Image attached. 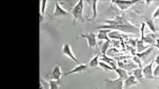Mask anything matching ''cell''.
<instances>
[{
  "instance_id": "13",
  "label": "cell",
  "mask_w": 159,
  "mask_h": 89,
  "mask_svg": "<svg viewBox=\"0 0 159 89\" xmlns=\"http://www.w3.org/2000/svg\"><path fill=\"white\" fill-rule=\"evenodd\" d=\"M101 61L104 62V63H106V64H108L109 65H111V66L113 68L114 71L117 69V61H116V60H114L113 58H111V57H110V56H107L106 54H102V56H101Z\"/></svg>"
},
{
  "instance_id": "36",
  "label": "cell",
  "mask_w": 159,
  "mask_h": 89,
  "mask_svg": "<svg viewBox=\"0 0 159 89\" xmlns=\"http://www.w3.org/2000/svg\"><path fill=\"white\" fill-rule=\"evenodd\" d=\"M158 89H159V88H158Z\"/></svg>"
},
{
  "instance_id": "35",
  "label": "cell",
  "mask_w": 159,
  "mask_h": 89,
  "mask_svg": "<svg viewBox=\"0 0 159 89\" xmlns=\"http://www.w3.org/2000/svg\"><path fill=\"white\" fill-rule=\"evenodd\" d=\"M95 89H99V88H98V87H96V88H95Z\"/></svg>"
},
{
  "instance_id": "4",
  "label": "cell",
  "mask_w": 159,
  "mask_h": 89,
  "mask_svg": "<svg viewBox=\"0 0 159 89\" xmlns=\"http://www.w3.org/2000/svg\"><path fill=\"white\" fill-rule=\"evenodd\" d=\"M61 53H62L64 56H67L69 58H71L73 61H74L77 65H80V61H78V59L75 57L74 56V54L73 53V51H72V48H71V45L69 44V43H65V44H63L62 46V50H61Z\"/></svg>"
},
{
  "instance_id": "22",
  "label": "cell",
  "mask_w": 159,
  "mask_h": 89,
  "mask_svg": "<svg viewBox=\"0 0 159 89\" xmlns=\"http://www.w3.org/2000/svg\"><path fill=\"white\" fill-rule=\"evenodd\" d=\"M99 46H100L99 47V50L102 52V54H106L108 50L110 49V47H111V42L110 41H104Z\"/></svg>"
},
{
  "instance_id": "15",
  "label": "cell",
  "mask_w": 159,
  "mask_h": 89,
  "mask_svg": "<svg viewBox=\"0 0 159 89\" xmlns=\"http://www.w3.org/2000/svg\"><path fill=\"white\" fill-rule=\"evenodd\" d=\"M110 32H111V30H109V29H101V30H98L97 39L100 40V41L104 40V41H110L111 42V40L108 37V33Z\"/></svg>"
},
{
  "instance_id": "29",
  "label": "cell",
  "mask_w": 159,
  "mask_h": 89,
  "mask_svg": "<svg viewBox=\"0 0 159 89\" xmlns=\"http://www.w3.org/2000/svg\"><path fill=\"white\" fill-rule=\"evenodd\" d=\"M133 60H134V63H135V64H136L137 65L140 67V68H142L141 58H139L137 56H133Z\"/></svg>"
},
{
  "instance_id": "6",
  "label": "cell",
  "mask_w": 159,
  "mask_h": 89,
  "mask_svg": "<svg viewBox=\"0 0 159 89\" xmlns=\"http://www.w3.org/2000/svg\"><path fill=\"white\" fill-rule=\"evenodd\" d=\"M55 11L52 13L51 17L52 18H57V17H64V16H68L71 13L66 11L65 9H63L62 6L59 5V3L57 2V0L55 1Z\"/></svg>"
},
{
  "instance_id": "34",
  "label": "cell",
  "mask_w": 159,
  "mask_h": 89,
  "mask_svg": "<svg viewBox=\"0 0 159 89\" xmlns=\"http://www.w3.org/2000/svg\"><path fill=\"white\" fill-rule=\"evenodd\" d=\"M154 78H156V79H157V80H159V77H155Z\"/></svg>"
},
{
  "instance_id": "9",
  "label": "cell",
  "mask_w": 159,
  "mask_h": 89,
  "mask_svg": "<svg viewBox=\"0 0 159 89\" xmlns=\"http://www.w3.org/2000/svg\"><path fill=\"white\" fill-rule=\"evenodd\" d=\"M89 65H83V64H80V65H78L76 67H74L73 70H71L70 72H67V73H64V75L67 76V75H72V74H76V73H83L87 71L89 69Z\"/></svg>"
},
{
  "instance_id": "7",
  "label": "cell",
  "mask_w": 159,
  "mask_h": 89,
  "mask_svg": "<svg viewBox=\"0 0 159 89\" xmlns=\"http://www.w3.org/2000/svg\"><path fill=\"white\" fill-rule=\"evenodd\" d=\"M118 65H119V68H122V69H124L125 71H133V70L138 68V65H137L136 64L133 63L129 59H126V60H124V61L118 62Z\"/></svg>"
},
{
  "instance_id": "23",
  "label": "cell",
  "mask_w": 159,
  "mask_h": 89,
  "mask_svg": "<svg viewBox=\"0 0 159 89\" xmlns=\"http://www.w3.org/2000/svg\"><path fill=\"white\" fill-rule=\"evenodd\" d=\"M145 23H146V25H148L149 28L152 30V32L153 33H157V28H156V25H155V23H154V20L153 19H151V18H145Z\"/></svg>"
},
{
  "instance_id": "1",
  "label": "cell",
  "mask_w": 159,
  "mask_h": 89,
  "mask_svg": "<svg viewBox=\"0 0 159 89\" xmlns=\"http://www.w3.org/2000/svg\"><path fill=\"white\" fill-rule=\"evenodd\" d=\"M98 30L101 29H109V30H116V31H121L124 33H134V34H139L140 29L135 26L132 25L131 23L128 24H117V25H100L97 27Z\"/></svg>"
},
{
  "instance_id": "14",
  "label": "cell",
  "mask_w": 159,
  "mask_h": 89,
  "mask_svg": "<svg viewBox=\"0 0 159 89\" xmlns=\"http://www.w3.org/2000/svg\"><path fill=\"white\" fill-rule=\"evenodd\" d=\"M89 4H90L91 10H92V17L89 20L93 21L95 20V19L97 17V4H98V0H93V1H88Z\"/></svg>"
},
{
  "instance_id": "11",
  "label": "cell",
  "mask_w": 159,
  "mask_h": 89,
  "mask_svg": "<svg viewBox=\"0 0 159 89\" xmlns=\"http://www.w3.org/2000/svg\"><path fill=\"white\" fill-rule=\"evenodd\" d=\"M108 37L111 39L119 40L123 39V38H128V37H130V35L119 33V31H116V30H111V32L108 33Z\"/></svg>"
},
{
  "instance_id": "31",
  "label": "cell",
  "mask_w": 159,
  "mask_h": 89,
  "mask_svg": "<svg viewBox=\"0 0 159 89\" xmlns=\"http://www.w3.org/2000/svg\"><path fill=\"white\" fill-rule=\"evenodd\" d=\"M129 43H130L133 47H136V40L130 39L129 40Z\"/></svg>"
},
{
  "instance_id": "25",
  "label": "cell",
  "mask_w": 159,
  "mask_h": 89,
  "mask_svg": "<svg viewBox=\"0 0 159 89\" xmlns=\"http://www.w3.org/2000/svg\"><path fill=\"white\" fill-rule=\"evenodd\" d=\"M60 80H52L51 79L49 81V85H50V89H58L60 87Z\"/></svg>"
},
{
  "instance_id": "21",
  "label": "cell",
  "mask_w": 159,
  "mask_h": 89,
  "mask_svg": "<svg viewBox=\"0 0 159 89\" xmlns=\"http://www.w3.org/2000/svg\"><path fill=\"white\" fill-rule=\"evenodd\" d=\"M153 50H154L153 47H149V48L147 49L145 51H143V52H142V53H136L134 56H137L139 58H141V60H142V59H145V58H147V56L150 55V53H151Z\"/></svg>"
},
{
  "instance_id": "24",
  "label": "cell",
  "mask_w": 159,
  "mask_h": 89,
  "mask_svg": "<svg viewBox=\"0 0 159 89\" xmlns=\"http://www.w3.org/2000/svg\"><path fill=\"white\" fill-rule=\"evenodd\" d=\"M47 4H48V1H47V0H43V1H41V15H40L41 22H42V21L43 20V19H44V14H45V10Z\"/></svg>"
},
{
  "instance_id": "16",
  "label": "cell",
  "mask_w": 159,
  "mask_h": 89,
  "mask_svg": "<svg viewBox=\"0 0 159 89\" xmlns=\"http://www.w3.org/2000/svg\"><path fill=\"white\" fill-rule=\"evenodd\" d=\"M100 50H99V48H97V55L94 56L92 59H91L89 63L88 64L89 65V66L90 67V68H97L98 65H99V57H100Z\"/></svg>"
},
{
  "instance_id": "17",
  "label": "cell",
  "mask_w": 159,
  "mask_h": 89,
  "mask_svg": "<svg viewBox=\"0 0 159 89\" xmlns=\"http://www.w3.org/2000/svg\"><path fill=\"white\" fill-rule=\"evenodd\" d=\"M139 82L137 81V79L135 78V77L132 74V75H130L128 78L125 79V81H124V88L125 89H127L129 88L130 87H132V86H134V85H136V84H138Z\"/></svg>"
},
{
  "instance_id": "26",
  "label": "cell",
  "mask_w": 159,
  "mask_h": 89,
  "mask_svg": "<svg viewBox=\"0 0 159 89\" xmlns=\"http://www.w3.org/2000/svg\"><path fill=\"white\" fill-rule=\"evenodd\" d=\"M99 66L102 68V69H104L105 71H114L112 67L111 66V65H109L108 64H106V63H104V62L102 61H99Z\"/></svg>"
},
{
  "instance_id": "30",
  "label": "cell",
  "mask_w": 159,
  "mask_h": 89,
  "mask_svg": "<svg viewBox=\"0 0 159 89\" xmlns=\"http://www.w3.org/2000/svg\"><path fill=\"white\" fill-rule=\"evenodd\" d=\"M156 18H159V6L156 9V11H154L153 15L151 17V19H156Z\"/></svg>"
},
{
  "instance_id": "2",
  "label": "cell",
  "mask_w": 159,
  "mask_h": 89,
  "mask_svg": "<svg viewBox=\"0 0 159 89\" xmlns=\"http://www.w3.org/2000/svg\"><path fill=\"white\" fill-rule=\"evenodd\" d=\"M83 11H84V1L80 0V1H78V3L73 7L72 11H71V14L73 15L74 19V22H76V20L84 22Z\"/></svg>"
},
{
  "instance_id": "20",
  "label": "cell",
  "mask_w": 159,
  "mask_h": 89,
  "mask_svg": "<svg viewBox=\"0 0 159 89\" xmlns=\"http://www.w3.org/2000/svg\"><path fill=\"white\" fill-rule=\"evenodd\" d=\"M147 49H148V46H145V42H144L143 40L136 39L137 53H142L143 51H145Z\"/></svg>"
},
{
  "instance_id": "18",
  "label": "cell",
  "mask_w": 159,
  "mask_h": 89,
  "mask_svg": "<svg viewBox=\"0 0 159 89\" xmlns=\"http://www.w3.org/2000/svg\"><path fill=\"white\" fill-rule=\"evenodd\" d=\"M132 74L135 77L138 82H143L144 80V76H143V73H142V68L138 67L136 69L133 70L132 71Z\"/></svg>"
},
{
  "instance_id": "32",
  "label": "cell",
  "mask_w": 159,
  "mask_h": 89,
  "mask_svg": "<svg viewBox=\"0 0 159 89\" xmlns=\"http://www.w3.org/2000/svg\"><path fill=\"white\" fill-rule=\"evenodd\" d=\"M156 42H157V43H156V46H155V47H157L159 50V38H157V39L156 40Z\"/></svg>"
},
{
  "instance_id": "12",
  "label": "cell",
  "mask_w": 159,
  "mask_h": 89,
  "mask_svg": "<svg viewBox=\"0 0 159 89\" xmlns=\"http://www.w3.org/2000/svg\"><path fill=\"white\" fill-rule=\"evenodd\" d=\"M60 68H61L60 65H55V67L52 70V73H51V79H52V80H60V77L62 75Z\"/></svg>"
},
{
  "instance_id": "33",
  "label": "cell",
  "mask_w": 159,
  "mask_h": 89,
  "mask_svg": "<svg viewBox=\"0 0 159 89\" xmlns=\"http://www.w3.org/2000/svg\"><path fill=\"white\" fill-rule=\"evenodd\" d=\"M145 3L147 4V6H149V4H150V3H152V1H146Z\"/></svg>"
},
{
  "instance_id": "19",
  "label": "cell",
  "mask_w": 159,
  "mask_h": 89,
  "mask_svg": "<svg viewBox=\"0 0 159 89\" xmlns=\"http://www.w3.org/2000/svg\"><path fill=\"white\" fill-rule=\"evenodd\" d=\"M115 73L119 75V78H120V79H121V80H123V81H125V79L129 77L127 71H125V70L122 69V68H119V67L115 70Z\"/></svg>"
},
{
  "instance_id": "28",
  "label": "cell",
  "mask_w": 159,
  "mask_h": 89,
  "mask_svg": "<svg viewBox=\"0 0 159 89\" xmlns=\"http://www.w3.org/2000/svg\"><path fill=\"white\" fill-rule=\"evenodd\" d=\"M131 56H115L114 57V60L116 61H124V60H126V59H131Z\"/></svg>"
},
{
  "instance_id": "10",
  "label": "cell",
  "mask_w": 159,
  "mask_h": 89,
  "mask_svg": "<svg viewBox=\"0 0 159 89\" xmlns=\"http://www.w3.org/2000/svg\"><path fill=\"white\" fill-rule=\"evenodd\" d=\"M159 38V33H148L146 36H144V42L145 43H148V44L152 45V47L156 46V40Z\"/></svg>"
},
{
  "instance_id": "5",
  "label": "cell",
  "mask_w": 159,
  "mask_h": 89,
  "mask_svg": "<svg viewBox=\"0 0 159 89\" xmlns=\"http://www.w3.org/2000/svg\"><path fill=\"white\" fill-rule=\"evenodd\" d=\"M81 38H85L88 41V45H89V49L91 50L94 47L97 46V35L95 33H88L86 34H80Z\"/></svg>"
},
{
  "instance_id": "3",
  "label": "cell",
  "mask_w": 159,
  "mask_h": 89,
  "mask_svg": "<svg viewBox=\"0 0 159 89\" xmlns=\"http://www.w3.org/2000/svg\"><path fill=\"white\" fill-rule=\"evenodd\" d=\"M105 89H124V81L120 78H116L114 80L105 79Z\"/></svg>"
},
{
  "instance_id": "8",
  "label": "cell",
  "mask_w": 159,
  "mask_h": 89,
  "mask_svg": "<svg viewBox=\"0 0 159 89\" xmlns=\"http://www.w3.org/2000/svg\"><path fill=\"white\" fill-rule=\"evenodd\" d=\"M154 64H155V60H153L150 64H148V65H145L144 67H142V73H143L144 78L152 79V78H155L153 72H152V67H153Z\"/></svg>"
},
{
  "instance_id": "27",
  "label": "cell",
  "mask_w": 159,
  "mask_h": 89,
  "mask_svg": "<svg viewBox=\"0 0 159 89\" xmlns=\"http://www.w3.org/2000/svg\"><path fill=\"white\" fill-rule=\"evenodd\" d=\"M50 89V85H49V82H46L45 80L43 78H40V89Z\"/></svg>"
}]
</instances>
